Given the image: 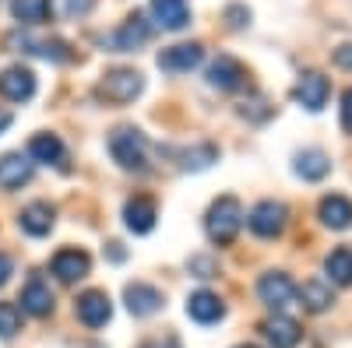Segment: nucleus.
I'll use <instances>...</instances> for the list:
<instances>
[{
	"mask_svg": "<svg viewBox=\"0 0 352 348\" xmlns=\"http://www.w3.org/2000/svg\"><path fill=\"white\" fill-rule=\"evenodd\" d=\"M240 225H243V208H240L236 197H219L208 208V218H204V232H208V240L219 243V246H229L236 240Z\"/></svg>",
	"mask_w": 352,
	"mask_h": 348,
	"instance_id": "obj_1",
	"label": "nucleus"
},
{
	"mask_svg": "<svg viewBox=\"0 0 352 348\" xmlns=\"http://www.w3.org/2000/svg\"><path fill=\"white\" fill-rule=\"evenodd\" d=\"M144 89V78L141 71H131V67H116V71H106L102 81L96 84V95L109 106H127L141 95Z\"/></svg>",
	"mask_w": 352,
	"mask_h": 348,
	"instance_id": "obj_2",
	"label": "nucleus"
},
{
	"mask_svg": "<svg viewBox=\"0 0 352 348\" xmlns=\"http://www.w3.org/2000/svg\"><path fill=\"white\" fill-rule=\"evenodd\" d=\"M109 152L113 159L120 162L124 169H134V172H144V152H148V137H144L138 127H116L109 134Z\"/></svg>",
	"mask_w": 352,
	"mask_h": 348,
	"instance_id": "obj_3",
	"label": "nucleus"
},
{
	"mask_svg": "<svg viewBox=\"0 0 352 348\" xmlns=\"http://www.w3.org/2000/svg\"><path fill=\"white\" fill-rule=\"evenodd\" d=\"M285 218H289V211H285L282 200H261V205L250 211L247 225H250L254 236H261V240H272V236H282Z\"/></svg>",
	"mask_w": 352,
	"mask_h": 348,
	"instance_id": "obj_4",
	"label": "nucleus"
},
{
	"mask_svg": "<svg viewBox=\"0 0 352 348\" xmlns=\"http://www.w3.org/2000/svg\"><path fill=\"white\" fill-rule=\"evenodd\" d=\"M50 271L60 278L64 285H74V281H81L88 271H92V257H88L85 250H74V246L56 250L53 260H50Z\"/></svg>",
	"mask_w": 352,
	"mask_h": 348,
	"instance_id": "obj_5",
	"label": "nucleus"
},
{
	"mask_svg": "<svg viewBox=\"0 0 352 348\" xmlns=\"http://www.w3.org/2000/svg\"><path fill=\"white\" fill-rule=\"evenodd\" d=\"M257 296H261L264 306L285 310L292 303V296H296V285H292V278L285 271H268V275H261V281H257Z\"/></svg>",
	"mask_w": 352,
	"mask_h": 348,
	"instance_id": "obj_6",
	"label": "nucleus"
},
{
	"mask_svg": "<svg viewBox=\"0 0 352 348\" xmlns=\"http://www.w3.org/2000/svg\"><path fill=\"white\" fill-rule=\"evenodd\" d=\"M148 36H152V25H148V18H144L141 11H134L116 32L109 36V46L116 49V53H134L138 46H144L148 43Z\"/></svg>",
	"mask_w": 352,
	"mask_h": 348,
	"instance_id": "obj_7",
	"label": "nucleus"
},
{
	"mask_svg": "<svg viewBox=\"0 0 352 348\" xmlns=\"http://www.w3.org/2000/svg\"><path fill=\"white\" fill-rule=\"evenodd\" d=\"M201 60H204V46L201 43H180V46L162 49L155 64L162 71H169V74H184V71H194Z\"/></svg>",
	"mask_w": 352,
	"mask_h": 348,
	"instance_id": "obj_8",
	"label": "nucleus"
},
{
	"mask_svg": "<svg viewBox=\"0 0 352 348\" xmlns=\"http://www.w3.org/2000/svg\"><path fill=\"white\" fill-rule=\"evenodd\" d=\"M0 95H4L8 102H28L36 95V74L28 67H21V64L8 67L4 74H0Z\"/></svg>",
	"mask_w": 352,
	"mask_h": 348,
	"instance_id": "obj_9",
	"label": "nucleus"
},
{
	"mask_svg": "<svg viewBox=\"0 0 352 348\" xmlns=\"http://www.w3.org/2000/svg\"><path fill=\"white\" fill-rule=\"evenodd\" d=\"M74 310H78V321H81L85 327H102L109 316H113L109 296L99 292V288H88V292H81L78 303H74Z\"/></svg>",
	"mask_w": 352,
	"mask_h": 348,
	"instance_id": "obj_10",
	"label": "nucleus"
},
{
	"mask_svg": "<svg viewBox=\"0 0 352 348\" xmlns=\"http://www.w3.org/2000/svg\"><path fill=\"white\" fill-rule=\"evenodd\" d=\"M124 299H127V310L134 316H152V313L162 310V292L148 281H131L124 288Z\"/></svg>",
	"mask_w": 352,
	"mask_h": 348,
	"instance_id": "obj_11",
	"label": "nucleus"
},
{
	"mask_svg": "<svg viewBox=\"0 0 352 348\" xmlns=\"http://www.w3.org/2000/svg\"><path fill=\"white\" fill-rule=\"evenodd\" d=\"M328 92H331V84H328V78L320 74V71H307V74H300V81H296V99H300L310 113L324 109Z\"/></svg>",
	"mask_w": 352,
	"mask_h": 348,
	"instance_id": "obj_12",
	"label": "nucleus"
},
{
	"mask_svg": "<svg viewBox=\"0 0 352 348\" xmlns=\"http://www.w3.org/2000/svg\"><path fill=\"white\" fill-rule=\"evenodd\" d=\"M152 18L166 32H180L190 25V4L187 0H152Z\"/></svg>",
	"mask_w": 352,
	"mask_h": 348,
	"instance_id": "obj_13",
	"label": "nucleus"
},
{
	"mask_svg": "<svg viewBox=\"0 0 352 348\" xmlns=\"http://www.w3.org/2000/svg\"><path fill=\"white\" fill-rule=\"evenodd\" d=\"M261 331H264V338H268L272 348H296L300 338H303V327L292 321V316H282V313L272 316V321H264Z\"/></svg>",
	"mask_w": 352,
	"mask_h": 348,
	"instance_id": "obj_14",
	"label": "nucleus"
},
{
	"mask_svg": "<svg viewBox=\"0 0 352 348\" xmlns=\"http://www.w3.org/2000/svg\"><path fill=\"white\" fill-rule=\"evenodd\" d=\"M28 180H32V162H28V155L8 152L4 159H0V187L4 190H18Z\"/></svg>",
	"mask_w": 352,
	"mask_h": 348,
	"instance_id": "obj_15",
	"label": "nucleus"
},
{
	"mask_svg": "<svg viewBox=\"0 0 352 348\" xmlns=\"http://www.w3.org/2000/svg\"><path fill=\"white\" fill-rule=\"evenodd\" d=\"M243 64L240 60H232V56H219V60L208 67V84L219 92H232V89H240L243 84Z\"/></svg>",
	"mask_w": 352,
	"mask_h": 348,
	"instance_id": "obj_16",
	"label": "nucleus"
},
{
	"mask_svg": "<svg viewBox=\"0 0 352 348\" xmlns=\"http://www.w3.org/2000/svg\"><path fill=\"white\" fill-rule=\"evenodd\" d=\"M53 222H56V211H53V205H46V200H32V205L21 208V215H18V225L28 232V236H46V232L53 229Z\"/></svg>",
	"mask_w": 352,
	"mask_h": 348,
	"instance_id": "obj_17",
	"label": "nucleus"
},
{
	"mask_svg": "<svg viewBox=\"0 0 352 348\" xmlns=\"http://www.w3.org/2000/svg\"><path fill=\"white\" fill-rule=\"evenodd\" d=\"M155 205L148 197H131L127 205H124V222L131 232H138V236H144V232H152L155 229Z\"/></svg>",
	"mask_w": 352,
	"mask_h": 348,
	"instance_id": "obj_18",
	"label": "nucleus"
},
{
	"mask_svg": "<svg viewBox=\"0 0 352 348\" xmlns=\"http://www.w3.org/2000/svg\"><path fill=\"white\" fill-rule=\"evenodd\" d=\"M187 316L197 321V324H215V321L226 316V306H222V299L215 292H194L187 299Z\"/></svg>",
	"mask_w": 352,
	"mask_h": 348,
	"instance_id": "obj_19",
	"label": "nucleus"
},
{
	"mask_svg": "<svg viewBox=\"0 0 352 348\" xmlns=\"http://www.w3.org/2000/svg\"><path fill=\"white\" fill-rule=\"evenodd\" d=\"M21 310L25 313H32V316H46L53 313V292H50V285L43 278H32L25 288H21Z\"/></svg>",
	"mask_w": 352,
	"mask_h": 348,
	"instance_id": "obj_20",
	"label": "nucleus"
},
{
	"mask_svg": "<svg viewBox=\"0 0 352 348\" xmlns=\"http://www.w3.org/2000/svg\"><path fill=\"white\" fill-rule=\"evenodd\" d=\"M292 169H296V176H303L307 183H317V180H324L331 172V159L324 152H317V148H307V152L296 155Z\"/></svg>",
	"mask_w": 352,
	"mask_h": 348,
	"instance_id": "obj_21",
	"label": "nucleus"
},
{
	"mask_svg": "<svg viewBox=\"0 0 352 348\" xmlns=\"http://www.w3.org/2000/svg\"><path fill=\"white\" fill-rule=\"evenodd\" d=\"M320 222L328 229H349L352 225V200L338 197V194H328L320 200Z\"/></svg>",
	"mask_w": 352,
	"mask_h": 348,
	"instance_id": "obj_22",
	"label": "nucleus"
},
{
	"mask_svg": "<svg viewBox=\"0 0 352 348\" xmlns=\"http://www.w3.org/2000/svg\"><path fill=\"white\" fill-rule=\"evenodd\" d=\"M28 159L56 165V162L64 159V141L56 137V134H36L32 141H28Z\"/></svg>",
	"mask_w": 352,
	"mask_h": 348,
	"instance_id": "obj_23",
	"label": "nucleus"
},
{
	"mask_svg": "<svg viewBox=\"0 0 352 348\" xmlns=\"http://www.w3.org/2000/svg\"><path fill=\"white\" fill-rule=\"evenodd\" d=\"M296 296H300V306H307L310 313H324L335 303L331 288L324 281H303V288H296Z\"/></svg>",
	"mask_w": 352,
	"mask_h": 348,
	"instance_id": "obj_24",
	"label": "nucleus"
},
{
	"mask_svg": "<svg viewBox=\"0 0 352 348\" xmlns=\"http://www.w3.org/2000/svg\"><path fill=\"white\" fill-rule=\"evenodd\" d=\"M324 271H328V278L335 281V285H352V250L349 246H338V250H331L328 257H324Z\"/></svg>",
	"mask_w": 352,
	"mask_h": 348,
	"instance_id": "obj_25",
	"label": "nucleus"
},
{
	"mask_svg": "<svg viewBox=\"0 0 352 348\" xmlns=\"http://www.w3.org/2000/svg\"><path fill=\"white\" fill-rule=\"evenodd\" d=\"M212 162H219V148L215 144H194V148H187L184 155H180V169H187V172H201V169H208Z\"/></svg>",
	"mask_w": 352,
	"mask_h": 348,
	"instance_id": "obj_26",
	"label": "nucleus"
},
{
	"mask_svg": "<svg viewBox=\"0 0 352 348\" xmlns=\"http://www.w3.org/2000/svg\"><path fill=\"white\" fill-rule=\"evenodd\" d=\"M11 14L21 25H39L50 14V0H11Z\"/></svg>",
	"mask_w": 352,
	"mask_h": 348,
	"instance_id": "obj_27",
	"label": "nucleus"
},
{
	"mask_svg": "<svg viewBox=\"0 0 352 348\" xmlns=\"http://www.w3.org/2000/svg\"><path fill=\"white\" fill-rule=\"evenodd\" d=\"M25 46H28V53L43 56V60H53V64L71 60V46L60 43V39H39V43H25Z\"/></svg>",
	"mask_w": 352,
	"mask_h": 348,
	"instance_id": "obj_28",
	"label": "nucleus"
},
{
	"mask_svg": "<svg viewBox=\"0 0 352 348\" xmlns=\"http://www.w3.org/2000/svg\"><path fill=\"white\" fill-rule=\"evenodd\" d=\"M21 327V310L14 303H0V338H11Z\"/></svg>",
	"mask_w": 352,
	"mask_h": 348,
	"instance_id": "obj_29",
	"label": "nucleus"
},
{
	"mask_svg": "<svg viewBox=\"0 0 352 348\" xmlns=\"http://www.w3.org/2000/svg\"><path fill=\"white\" fill-rule=\"evenodd\" d=\"M56 11H60L64 18H85L88 11L96 8V0H53Z\"/></svg>",
	"mask_w": 352,
	"mask_h": 348,
	"instance_id": "obj_30",
	"label": "nucleus"
},
{
	"mask_svg": "<svg viewBox=\"0 0 352 348\" xmlns=\"http://www.w3.org/2000/svg\"><path fill=\"white\" fill-rule=\"evenodd\" d=\"M240 113H243V116H250L254 124H261V120H268V116H272V106L264 102L261 95H254L250 102H243V106H240Z\"/></svg>",
	"mask_w": 352,
	"mask_h": 348,
	"instance_id": "obj_31",
	"label": "nucleus"
},
{
	"mask_svg": "<svg viewBox=\"0 0 352 348\" xmlns=\"http://www.w3.org/2000/svg\"><path fill=\"white\" fill-rule=\"evenodd\" d=\"M187 268H190V275H197V278H215V275H219L212 257H190Z\"/></svg>",
	"mask_w": 352,
	"mask_h": 348,
	"instance_id": "obj_32",
	"label": "nucleus"
},
{
	"mask_svg": "<svg viewBox=\"0 0 352 348\" xmlns=\"http://www.w3.org/2000/svg\"><path fill=\"white\" fill-rule=\"evenodd\" d=\"M342 130L352 134V89L342 95Z\"/></svg>",
	"mask_w": 352,
	"mask_h": 348,
	"instance_id": "obj_33",
	"label": "nucleus"
},
{
	"mask_svg": "<svg viewBox=\"0 0 352 348\" xmlns=\"http://www.w3.org/2000/svg\"><path fill=\"white\" fill-rule=\"evenodd\" d=\"M226 18H229V25H232V28H243V25L250 21V11H247V8H229V11H226Z\"/></svg>",
	"mask_w": 352,
	"mask_h": 348,
	"instance_id": "obj_34",
	"label": "nucleus"
},
{
	"mask_svg": "<svg viewBox=\"0 0 352 348\" xmlns=\"http://www.w3.org/2000/svg\"><path fill=\"white\" fill-rule=\"evenodd\" d=\"M335 64H338L342 71H352V43H345V46L335 49Z\"/></svg>",
	"mask_w": 352,
	"mask_h": 348,
	"instance_id": "obj_35",
	"label": "nucleus"
},
{
	"mask_svg": "<svg viewBox=\"0 0 352 348\" xmlns=\"http://www.w3.org/2000/svg\"><path fill=\"white\" fill-rule=\"evenodd\" d=\"M11 275H14V260H11L4 250H0V285H8Z\"/></svg>",
	"mask_w": 352,
	"mask_h": 348,
	"instance_id": "obj_36",
	"label": "nucleus"
},
{
	"mask_svg": "<svg viewBox=\"0 0 352 348\" xmlns=\"http://www.w3.org/2000/svg\"><path fill=\"white\" fill-rule=\"evenodd\" d=\"M141 348H180V345H176V338H166V341H162V338H155V341H144Z\"/></svg>",
	"mask_w": 352,
	"mask_h": 348,
	"instance_id": "obj_37",
	"label": "nucleus"
},
{
	"mask_svg": "<svg viewBox=\"0 0 352 348\" xmlns=\"http://www.w3.org/2000/svg\"><path fill=\"white\" fill-rule=\"evenodd\" d=\"M8 127H11V113H8L4 106H0V134H4Z\"/></svg>",
	"mask_w": 352,
	"mask_h": 348,
	"instance_id": "obj_38",
	"label": "nucleus"
},
{
	"mask_svg": "<svg viewBox=\"0 0 352 348\" xmlns=\"http://www.w3.org/2000/svg\"><path fill=\"white\" fill-rule=\"evenodd\" d=\"M240 348H257V345H240Z\"/></svg>",
	"mask_w": 352,
	"mask_h": 348,
	"instance_id": "obj_39",
	"label": "nucleus"
}]
</instances>
